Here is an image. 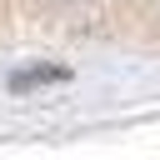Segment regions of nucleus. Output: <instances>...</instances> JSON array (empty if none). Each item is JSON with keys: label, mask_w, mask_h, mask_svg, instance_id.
Wrapping results in <instances>:
<instances>
[{"label": "nucleus", "mask_w": 160, "mask_h": 160, "mask_svg": "<svg viewBox=\"0 0 160 160\" xmlns=\"http://www.w3.org/2000/svg\"><path fill=\"white\" fill-rule=\"evenodd\" d=\"M70 80V65H25L10 75V90L25 95V90H40V85H65Z\"/></svg>", "instance_id": "obj_1"}]
</instances>
